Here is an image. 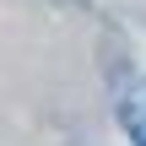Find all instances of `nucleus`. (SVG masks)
<instances>
[{
  "mask_svg": "<svg viewBox=\"0 0 146 146\" xmlns=\"http://www.w3.org/2000/svg\"><path fill=\"white\" fill-rule=\"evenodd\" d=\"M119 114H125V130H130V141H135V146H146V81L135 87V92H125Z\"/></svg>",
  "mask_w": 146,
  "mask_h": 146,
  "instance_id": "1",
  "label": "nucleus"
}]
</instances>
